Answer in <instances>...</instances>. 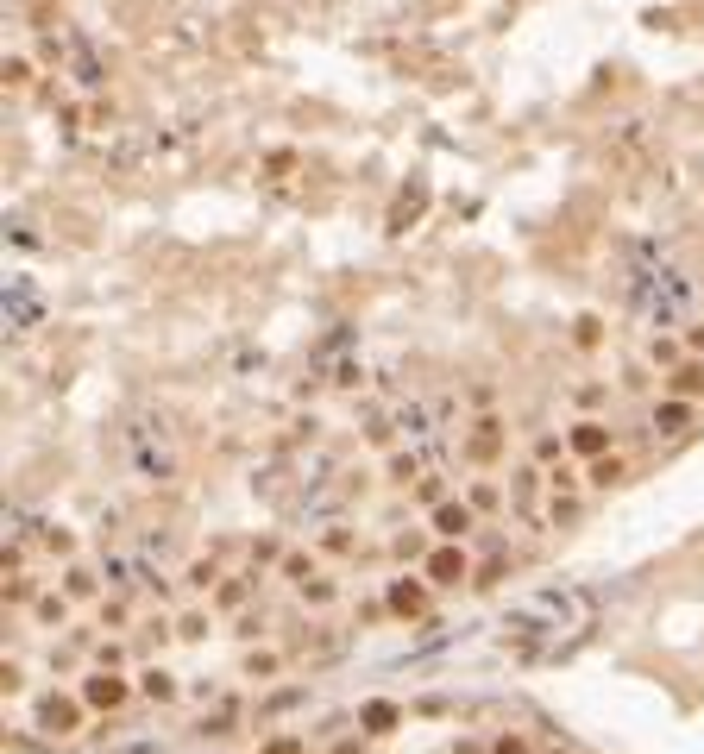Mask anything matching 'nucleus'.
Returning <instances> with one entry per match:
<instances>
[{"label": "nucleus", "instance_id": "nucleus-6", "mask_svg": "<svg viewBox=\"0 0 704 754\" xmlns=\"http://www.w3.org/2000/svg\"><path fill=\"white\" fill-rule=\"evenodd\" d=\"M38 723H44V730H76V704H57V698H44Z\"/></svg>", "mask_w": 704, "mask_h": 754}, {"label": "nucleus", "instance_id": "nucleus-10", "mask_svg": "<svg viewBox=\"0 0 704 754\" xmlns=\"http://www.w3.org/2000/svg\"><path fill=\"white\" fill-rule=\"evenodd\" d=\"M145 698H176V685H170V673H145Z\"/></svg>", "mask_w": 704, "mask_h": 754}, {"label": "nucleus", "instance_id": "nucleus-8", "mask_svg": "<svg viewBox=\"0 0 704 754\" xmlns=\"http://www.w3.org/2000/svg\"><path fill=\"white\" fill-rule=\"evenodd\" d=\"M699 390H704V365H686L673 377V396H699Z\"/></svg>", "mask_w": 704, "mask_h": 754}, {"label": "nucleus", "instance_id": "nucleus-11", "mask_svg": "<svg viewBox=\"0 0 704 754\" xmlns=\"http://www.w3.org/2000/svg\"><path fill=\"white\" fill-rule=\"evenodd\" d=\"M189 585H195V591H208V585H214V566H208V560H202V566H189Z\"/></svg>", "mask_w": 704, "mask_h": 754}, {"label": "nucleus", "instance_id": "nucleus-5", "mask_svg": "<svg viewBox=\"0 0 704 754\" xmlns=\"http://www.w3.org/2000/svg\"><path fill=\"white\" fill-rule=\"evenodd\" d=\"M604 440H610L604 421H578V428H572V447H578V453H604Z\"/></svg>", "mask_w": 704, "mask_h": 754}, {"label": "nucleus", "instance_id": "nucleus-9", "mask_svg": "<svg viewBox=\"0 0 704 754\" xmlns=\"http://www.w3.org/2000/svg\"><path fill=\"white\" fill-rule=\"evenodd\" d=\"M390 604H397L403 617H416V610H422V591H416V585H397V591H390Z\"/></svg>", "mask_w": 704, "mask_h": 754}, {"label": "nucleus", "instance_id": "nucleus-12", "mask_svg": "<svg viewBox=\"0 0 704 754\" xmlns=\"http://www.w3.org/2000/svg\"><path fill=\"white\" fill-rule=\"evenodd\" d=\"M265 754H308V749H302L296 736H277V742H271V749H265Z\"/></svg>", "mask_w": 704, "mask_h": 754}, {"label": "nucleus", "instance_id": "nucleus-4", "mask_svg": "<svg viewBox=\"0 0 704 754\" xmlns=\"http://www.w3.org/2000/svg\"><path fill=\"white\" fill-rule=\"evenodd\" d=\"M654 428H661V434H686V428H692V409L667 402V409H654Z\"/></svg>", "mask_w": 704, "mask_h": 754}, {"label": "nucleus", "instance_id": "nucleus-3", "mask_svg": "<svg viewBox=\"0 0 704 754\" xmlns=\"http://www.w3.org/2000/svg\"><path fill=\"white\" fill-rule=\"evenodd\" d=\"M427 579H434V585H459V579H465V553H453V547H446V553H434Z\"/></svg>", "mask_w": 704, "mask_h": 754}, {"label": "nucleus", "instance_id": "nucleus-1", "mask_svg": "<svg viewBox=\"0 0 704 754\" xmlns=\"http://www.w3.org/2000/svg\"><path fill=\"white\" fill-rule=\"evenodd\" d=\"M82 698H89L95 711H114V704H127V679H108V673H95V679L82 685Z\"/></svg>", "mask_w": 704, "mask_h": 754}, {"label": "nucleus", "instance_id": "nucleus-7", "mask_svg": "<svg viewBox=\"0 0 704 754\" xmlns=\"http://www.w3.org/2000/svg\"><path fill=\"white\" fill-rule=\"evenodd\" d=\"M390 723H397V704H365V730L371 736H384Z\"/></svg>", "mask_w": 704, "mask_h": 754}, {"label": "nucleus", "instance_id": "nucleus-2", "mask_svg": "<svg viewBox=\"0 0 704 754\" xmlns=\"http://www.w3.org/2000/svg\"><path fill=\"white\" fill-rule=\"evenodd\" d=\"M434 528H440L446 541H459V534H472V509H465V503H446V509L434 515Z\"/></svg>", "mask_w": 704, "mask_h": 754}, {"label": "nucleus", "instance_id": "nucleus-13", "mask_svg": "<svg viewBox=\"0 0 704 754\" xmlns=\"http://www.w3.org/2000/svg\"><path fill=\"white\" fill-rule=\"evenodd\" d=\"M491 754H529V742H522V736H503V742H497Z\"/></svg>", "mask_w": 704, "mask_h": 754}]
</instances>
